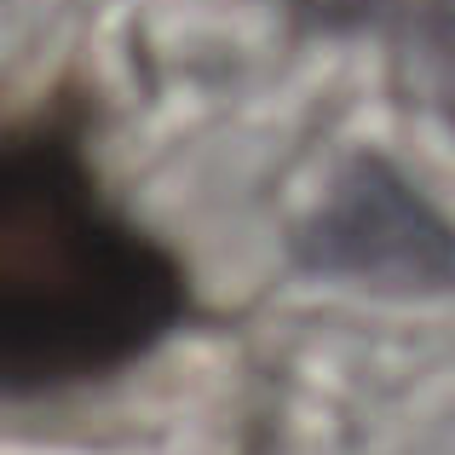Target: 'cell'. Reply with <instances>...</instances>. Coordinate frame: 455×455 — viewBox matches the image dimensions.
I'll return each mask as SVG.
<instances>
[{
  "label": "cell",
  "instance_id": "3",
  "mask_svg": "<svg viewBox=\"0 0 455 455\" xmlns=\"http://www.w3.org/2000/svg\"><path fill=\"white\" fill-rule=\"evenodd\" d=\"M410 58H415V81L433 92V104L455 122V0H438V6H427L415 18Z\"/></svg>",
  "mask_w": 455,
  "mask_h": 455
},
{
  "label": "cell",
  "instance_id": "2",
  "mask_svg": "<svg viewBox=\"0 0 455 455\" xmlns=\"http://www.w3.org/2000/svg\"><path fill=\"white\" fill-rule=\"evenodd\" d=\"M306 259L380 289H455V231L392 173L357 162L306 231Z\"/></svg>",
  "mask_w": 455,
  "mask_h": 455
},
{
  "label": "cell",
  "instance_id": "1",
  "mask_svg": "<svg viewBox=\"0 0 455 455\" xmlns=\"http://www.w3.org/2000/svg\"><path fill=\"white\" fill-rule=\"evenodd\" d=\"M185 311L179 266L116 220L69 133H18L0 156V380L64 387L139 357Z\"/></svg>",
  "mask_w": 455,
  "mask_h": 455
}]
</instances>
